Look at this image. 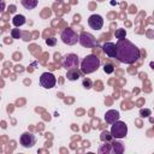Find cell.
Masks as SVG:
<instances>
[{
	"instance_id": "obj_7",
	"label": "cell",
	"mask_w": 154,
	"mask_h": 154,
	"mask_svg": "<svg viewBox=\"0 0 154 154\" xmlns=\"http://www.w3.org/2000/svg\"><path fill=\"white\" fill-rule=\"evenodd\" d=\"M19 143L23 148H32L36 143V137H35V135H32L29 131L23 132L19 137Z\"/></svg>"
},
{
	"instance_id": "obj_11",
	"label": "cell",
	"mask_w": 154,
	"mask_h": 154,
	"mask_svg": "<svg viewBox=\"0 0 154 154\" xmlns=\"http://www.w3.org/2000/svg\"><path fill=\"white\" fill-rule=\"evenodd\" d=\"M119 118H120V114L116 109H108L105 113V120H106L107 124H111L112 125L113 123H116L117 120H119Z\"/></svg>"
},
{
	"instance_id": "obj_14",
	"label": "cell",
	"mask_w": 154,
	"mask_h": 154,
	"mask_svg": "<svg viewBox=\"0 0 154 154\" xmlns=\"http://www.w3.org/2000/svg\"><path fill=\"white\" fill-rule=\"evenodd\" d=\"M79 77H81V72H79L77 69H71V70H67L66 78H67L69 81H77Z\"/></svg>"
},
{
	"instance_id": "obj_8",
	"label": "cell",
	"mask_w": 154,
	"mask_h": 154,
	"mask_svg": "<svg viewBox=\"0 0 154 154\" xmlns=\"http://www.w3.org/2000/svg\"><path fill=\"white\" fill-rule=\"evenodd\" d=\"M88 25L94 30H100L103 26V18L100 14H91L88 18Z\"/></svg>"
},
{
	"instance_id": "obj_22",
	"label": "cell",
	"mask_w": 154,
	"mask_h": 154,
	"mask_svg": "<svg viewBox=\"0 0 154 154\" xmlns=\"http://www.w3.org/2000/svg\"><path fill=\"white\" fill-rule=\"evenodd\" d=\"M140 114H141V117H149L150 116V109H141L140 111Z\"/></svg>"
},
{
	"instance_id": "obj_9",
	"label": "cell",
	"mask_w": 154,
	"mask_h": 154,
	"mask_svg": "<svg viewBox=\"0 0 154 154\" xmlns=\"http://www.w3.org/2000/svg\"><path fill=\"white\" fill-rule=\"evenodd\" d=\"M64 67L66 70H71V69H77L78 67V57L73 53L71 54H67L64 59V63H63Z\"/></svg>"
},
{
	"instance_id": "obj_16",
	"label": "cell",
	"mask_w": 154,
	"mask_h": 154,
	"mask_svg": "<svg viewBox=\"0 0 154 154\" xmlns=\"http://www.w3.org/2000/svg\"><path fill=\"white\" fill-rule=\"evenodd\" d=\"M114 36H116L118 40H123V38H125V36H126V30H125V29H116Z\"/></svg>"
},
{
	"instance_id": "obj_12",
	"label": "cell",
	"mask_w": 154,
	"mask_h": 154,
	"mask_svg": "<svg viewBox=\"0 0 154 154\" xmlns=\"http://www.w3.org/2000/svg\"><path fill=\"white\" fill-rule=\"evenodd\" d=\"M20 4L25 10H34L38 5V0H20Z\"/></svg>"
},
{
	"instance_id": "obj_5",
	"label": "cell",
	"mask_w": 154,
	"mask_h": 154,
	"mask_svg": "<svg viewBox=\"0 0 154 154\" xmlns=\"http://www.w3.org/2000/svg\"><path fill=\"white\" fill-rule=\"evenodd\" d=\"M57 84V78L52 72H43L40 77V85L45 89H52Z\"/></svg>"
},
{
	"instance_id": "obj_20",
	"label": "cell",
	"mask_w": 154,
	"mask_h": 154,
	"mask_svg": "<svg viewBox=\"0 0 154 154\" xmlns=\"http://www.w3.org/2000/svg\"><path fill=\"white\" fill-rule=\"evenodd\" d=\"M103 71H105L106 73H112V72L114 71V67H113L112 64H106V65L103 66Z\"/></svg>"
},
{
	"instance_id": "obj_6",
	"label": "cell",
	"mask_w": 154,
	"mask_h": 154,
	"mask_svg": "<svg viewBox=\"0 0 154 154\" xmlns=\"http://www.w3.org/2000/svg\"><path fill=\"white\" fill-rule=\"evenodd\" d=\"M78 42H79L83 47H87V48H94V47H96V45H97L96 38H95L90 32H87V31H82V32H81Z\"/></svg>"
},
{
	"instance_id": "obj_19",
	"label": "cell",
	"mask_w": 154,
	"mask_h": 154,
	"mask_svg": "<svg viewBox=\"0 0 154 154\" xmlns=\"http://www.w3.org/2000/svg\"><path fill=\"white\" fill-rule=\"evenodd\" d=\"M46 45L47 46H51V47L55 46L57 45V38L55 37H48V38H46Z\"/></svg>"
},
{
	"instance_id": "obj_18",
	"label": "cell",
	"mask_w": 154,
	"mask_h": 154,
	"mask_svg": "<svg viewBox=\"0 0 154 154\" xmlns=\"http://www.w3.org/2000/svg\"><path fill=\"white\" fill-rule=\"evenodd\" d=\"M11 36H12V38H14V40L20 38V36H22V31H20L18 28H14V29L11 30Z\"/></svg>"
},
{
	"instance_id": "obj_24",
	"label": "cell",
	"mask_w": 154,
	"mask_h": 154,
	"mask_svg": "<svg viewBox=\"0 0 154 154\" xmlns=\"http://www.w3.org/2000/svg\"><path fill=\"white\" fill-rule=\"evenodd\" d=\"M59 1H61V0H59Z\"/></svg>"
},
{
	"instance_id": "obj_21",
	"label": "cell",
	"mask_w": 154,
	"mask_h": 154,
	"mask_svg": "<svg viewBox=\"0 0 154 154\" xmlns=\"http://www.w3.org/2000/svg\"><path fill=\"white\" fill-rule=\"evenodd\" d=\"M83 87H84L85 89H90V88L93 87L91 81H90L89 78H84V79H83Z\"/></svg>"
},
{
	"instance_id": "obj_23",
	"label": "cell",
	"mask_w": 154,
	"mask_h": 154,
	"mask_svg": "<svg viewBox=\"0 0 154 154\" xmlns=\"http://www.w3.org/2000/svg\"><path fill=\"white\" fill-rule=\"evenodd\" d=\"M149 66H150V69H152V70H154V61H152V63L149 64Z\"/></svg>"
},
{
	"instance_id": "obj_4",
	"label": "cell",
	"mask_w": 154,
	"mask_h": 154,
	"mask_svg": "<svg viewBox=\"0 0 154 154\" xmlns=\"http://www.w3.org/2000/svg\"><path fill=\"white\" fill-rule=\"evenodd\" d=\"M60 38H61V41H63L65 45H67V46H73V45H76L77 41L79 40V36L77 35V32H76L73 29L67 28V29H65V30L61 32Z\"/></svg>"
},
{
	"instance_id": "obj_13",
	"label": "cell",
	"mask_w": 154,
	"mask_h": 154,
	"mask_svg": "<svg viewBox=\"0 0 154 154\" xmlns=\"http://www.w3.org/2000/svg\"><path fill=\"white\" fill-rule=\"evenodd\" d=\"M25 17L23 16V14H16L13 18H12V24L16 26V28H19V26H22V25H24L25 24Z\"/></svg>"
},
{
	"instance_id": "obj_15",
	"label": "cell",
	"mask_w": 154,
	"mask_h": 154,
	"mask_svg": "<svg viewBox=\"0 0 154 154\" xmlns=\"http://www.w3.org/2000/svg\"><path fill=\"white\" fill-rule=\"evenodd\" d=\"M124 152V146L120 142L114 141L113 143H111V153H116V154H120Z\"/></svg>"
},
{
	"instance_id": "obj_17",
	"label": "cell",
	"mask_w": 154,
	"mask_h": 154,
	"mask_svg": "<svg viewBox=\"0 0 154 154\" xmlns=\"http://www.w3.org/2000/svg\"><path fill=\"white\" fill-rule=\"evenodd\" d=\"M111 138H113V136L111 135V132H108L107 130H105V131H102L101 132V135H100V140L102 141V142H108Z\"/></svg>"
},
{
	"instance_id": "obj_3",
	"label": "cell",
	"mask_w": 154,
	"mask_h": 154,
	"mask_svg": "<svg viewBox=\"0 0 154 154\" xmlns=\"http://www.w3.org/2000/svg\"><path fill=\"white\" fill-rule=\"evenodd\" d=\"M111 135L116 140H122L128 135V125L124 122L117 120L116 123L112 124L111 128Z\"/></svg>"
},
{
	"instance_id": "obj_1",
	"label": "cell",
	"mask_w": 154,
	"mask_h": 154,
	"mask_svg": "<svg viewBox=\"0 0 154 154\" xmlns=\"http://www.w3.org/2000/svg\"><path fill=\"white\" fill-rule=\"evenodd\" d=\"M116 45H117L116 58L118 61H120L123 64L131 65L140 59L141 52L137 48V46L135 43H132L131 41L123 38V40H118V42Z\"/></svg>"
},
{
	"instance_id": "obj_2",
	"label": "cell",
	"mask_w": 154,
	"mask_h": 154,
	"mask_svg": "<svg viewBox=\"0 0 154 154\" xmlns=\"http://www.w3.org/2000/svg\"><path fill=\"white\" fill-rule=\"evenodd\" d=\"M100 64H101V61H100V59L95 54H89V55H87L82 60V63H81V71L84 75L93 73V72H95L100 67Z\"/></svg>"
},
{
	"instance_id": "obj_10",
	"label": "cell",
	"mask_w": 154,
	"mask_h": 154,
	"mask_svg": "<svg viewBox=\"0 0 154 154\" xmlns=\"http://www.w3.org/2000/svg\"><path fill=\"white\" fill-rule=\"evenodd\" d=\"M102 51L108 58H116L117 53V45L113 42H105L102 45Z\"/></svg>"
}]
</instances>
